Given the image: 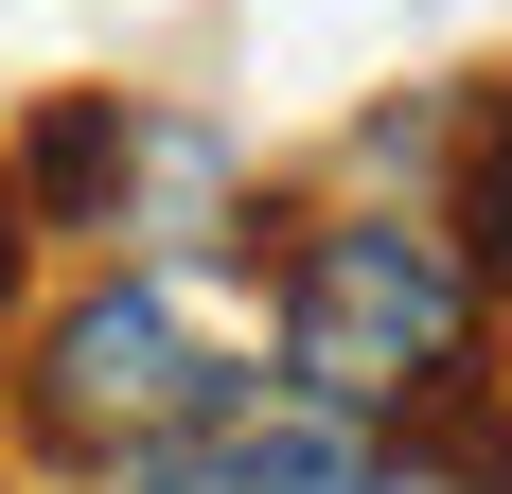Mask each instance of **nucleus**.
<instances>
[{
    "mask_svg": "<svg viewBox=\"0 0 512 494\" xmlns=\"http://www.w3.org/2000/svg\"><path fill=\"white\" fill-rule=\"evenodd\" d=\"M265 371H283L265 265H89V283L18 336V442L124 477V459L212 442L230 406H265Z\"/></svg>",
    "mask_w": 512,
    "mask_h": 494,
    "instance_id": "obj_1",
    "label": "nucleus"
},
{
    "mask_svg": "<svg viewBox=\"0 0 512 494\" xmlns=\"http://www.w3.org/2000/svg\"><path fill=\"white\" fill-rule=\"evenodd\" d=\"M283 389L336 406V424H442L477 442V283L460 212H301L283 230Z\"/></svg>",
    "mask_w": 512,
    "mask_h": 494,
    "instance_id": "obj_2",
    "label": "nucleus"
},
{
    "mask_svg": "<svg viewBox=\"0 0 512 494\" xmlns=\"http://www.w3.org/2000/svg\"><path fill=\"white\" fill-rule=\"evenodd\" d=\"M18 195H36V230H89L106 265H248V159H230V124H195V106H142V89H71L18 142Z\"/></svg>",
    "mask_w": 512,
    "mask_h": 494,
    "instance_id": "obj_3",
    "label": "nucleus"
},
{
    "mask_svg": "<svg viewBox=\"0 0 512 494\" xmlns=\"http://www.w3.org/2000/svg\"><path fill=\"white\" fill-rule=\"evenodd\" d=\"M371 477H389L371 424L265 389V406H230L212 442H159V459H124V477H89V494H371Z\"/></svg>",
    "mask_w": 512,
    "mask_h": 494,
    "instance_id": "obj_4",
    "label": "nucleus"
},
{
    "mask_svg": "<svg viewBox=\"0 0 512 494\" xmlns=\"http://www.w3.org/2000/svg\"><path fill=\"white\" fill-rule=\"evenodd\" d=\"M460 247H477V283H512V89L460 124Z\"/></svg>",
    "mask_w": 512,
    "mask_h": 494,
    "instance_id": "obj_5",
    "label": "nucleus"
},
{
    "mask_svg": "<svg viewBox=\"0 0 512 494\" xmlns=\"http://www.w3.org/2000/svg\"><path fill=\"white\" fill-rule=\"evenodd\" d=\"M371 494H512V477H495V459H477V442H424V459H389V477H371Z\"/></svg>",
    "mask_w": 512,
    "mask_h": 494,
    "instance_id": "obj_6",
    "label": "nucleus"
},
{
    "mask_svg": "<svg viewBox=\"0 0 512 494\" xmlns=\"http://www.w3.org/2000/svg\"><path fill=\"white\" fill-rule=\"evenodd\" d=\"M18 265H36V195H18V159H0V318H18Z\"/></svg>",
    "mask_w": 512,
    "mask_h": 494,
    "instance_id": "obj_7",
    "label": "nucleus"
}]
</instances>
